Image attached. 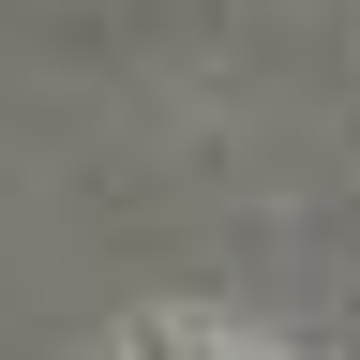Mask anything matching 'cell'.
<instances>
[{
    "mask_svg": "<svg viewBox=\"0 0 360 360\" xmlns=\"http://www.w3.org/2000/svg\"><path fill=\"white\" fill-rule=\"evenodd\" d=\"M135 360H240L225 330H135Z\"/></svg>",
    "mask_w": 360,
    "mask_h": 360,
    "instance_id": "6da1fadb",
    "label": "cell"
}]
</instances>
